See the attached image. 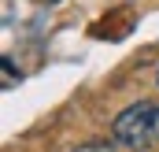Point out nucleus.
<instances>
[{
    "instance_id": "obj_1",
    "label": "nucleus",
    "mask_w": 159,
    "mask_h": 152,
    "mask_svg": "<svg viewBox=\"0 0 159 152\" xmlns=\"http://www.w3.org/2000/svg\"><path fill=\"white\" fill-rule=\"evenodd\" d=\"M111 141L119 149H129V152L148 149L152 141H159V104H152V100L129 104L111 122Z\"/></svg>"
},
{
    "instance_id": "obj_2",
    "label": "nucleus",
    "mask_w": 159,
    "mask_h": 152,
    "mask_svg": "<svg viewBox=\"0 0 159 152\" xmlns=\"http://www.w3.org/2000/svg\"><path fill=\"white\" fill-rule=\"evenodd\" d=\"M78 152H115L111 145H104V141H93V145H81Z\"/></svg>"
},
{
    "instance_id": "obj_3",
    "label": "nucleus",
    "mask_w": 159,
    "mask_h": 152,
    "mask_svg": "<svg viewBox=\"0 0 159 152\" xmlns=\"http://www.w3.org/2000/svg\"><path fill=\"white\" fill-rule=\"evenodd\" d=\"M156 82H159V78H156Z\"/></svg>"
}]
</instances>
